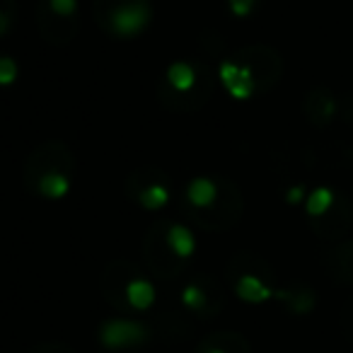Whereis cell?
Here are the masks:
<instances>
[{
	"mask_svg": "<svg viewBox=\"0 0 353 353\" xmlns=\"http://www.w3.org/2000/svg\"><path fill=\"white\" fill-rule=\"evenodd\" d=\"M126 194L145 211H162L172 199V179L160 167L143 165L128 174Z\"/></svg>",
	"mask_w": 353,
	"mask_h": 353,
	"instance_id": "52a82bcc",
	"label": "cell"
},
{
	"mask_svg": "<svg viewBox=\"0 0 353 353\" xmlns=\"http://www.w3.org/2000/svg\"><path fill=\"white\" fill-rule=\"evenodd\" d=\"M327 274L336 283L353 285V242H339L324 254Z\"/></svg>",
	"mask_w": 353,
	"mask_h": 353,
	"instance_id": "9a60e30c",
	"label": "cell"
},
{
	"mask_svg": "<svg viewBox=\"0 0 353 353\" xmlns=\"http://www.w3.org/2000/svg\"><path fill=\"white\" fill-rule=\"evenodd\" d=\"M228 279L232 281V290L245 303H264L276 293L271 288L274 269L264 259L254 254H237L228 264Z\"/></svg>",
	"mask_w": 353,
	"mask_h": 353,
	"instance_id": "8992f818",
	"label": "cell"
},
{
	"mask_svg": "<svg viewBox=\"0 0 353 353\" xmlns=\"http://www.w3.org/2000/svg\"><path fill=\"white\" fill-rule=\"evenodd\" d=\"M34 353H70V348L54 346V343H49V346H39V348H34Z\"/></svg>",
	"mask_w": 353,
	"mask_h": 353,
	"instance_id": "d4e9b609",
	"label": "cell"
},
{
	"mask_svg": "<svg viewBox=\"0 0 353 353\" xmlns=\"http://www.w3.org/2000/svg\"><path fill=\"white\" fill-rule=\"evenodd\" d=\"M128 312H145L152 303H155V288L145 279V274H138L133 283L128 285Z\"/></svg>",
	"mask_w": 353,
	"mask_h": 353,
	"instance_id": "ac0fdd59",
	"label": "cell"
},
{
	"mask_svg": "<svg viewBox=\"0 0 353 353\" xmlns=\"http://www.w3.org/2000/svg\"><path fill=\"white\" fill-rule=\"evenodd\" d=\"M94 22L117 39H133L152 22L150 0H94Z\"/></svg>",
	"mask_w": 353,
	"mask_h": 353,
	"instance_id": "5b68a950",
	"label": "cell"
},
{
	"mask_svg": "<svg viewBox=\"0 0 353 353\" xmlns=\"http://www.w3.org/2000/svg\"><path fill=\"white\" fill-rule=\"evenodd\" d=\"M17 73H20V68H17L15 59L0 56V85H12L17 80Z\"/></svg>",
	"mask_w": 353,
	"mask_h": 353,
	"instance_id": "44dd1931",
	"label": "cell"
},
{
	"mask_svg": "<svg viewBox=\"0 0 353 353\" xmlns=\"http://www.w3.org/2000/svg\"><path fill=\"white\" fill-rule=\"evenodd\" d=\"M15 15H17L15 0H0V37H6L10 32Z\"/></svg>",
	"mask_w": 353,
	"mask_h": 353,
	"instance_id": "ffe728a7",
	"label": "cell"
},
{
	"mask_svg": "<svg viewBox=\"0 0 353 353\" xmlns=\"http://www.w3.org/2000/svg\"><path fill=\"white\" fill-rule=\"evenodd\" d=\"M228 6H230L232 15L245 17V15H250V12L254 10L256 0H228Z\"/></svg>",
	"mask_w": 353,
	"mask_h": 353,
	"instance_id": "603a6c76",
	"label": "cell"
},
{
	"mask_svg": "<svg viewBox=\"0 0 353 353\" xmlns=\"http://www.w3.org/2000/svg\"><path fill=\"white\" fill-rule=\"evenodd\" d=\"M141 274L136 264L126 259H117L102 271V279H99V288H102L104 298L112 307H117L119 312H128V285L133 283V279Z\"/></svg>",
	"mask_w": 353,
	"mask_h": 353,
	"instance_id": "8fae6325",
	"label": "cell"
},
{
	"mask_svg": "<svg viewBox=\"0 0 353 353\" xmlns=\"http://www.w3.org/2000/svg\"><path fill=\"white\" fill-rule=\"evenodd\" d=\"M310 228L319 240L339 242L353 228V201L343 194H334V201L319 216L310 218Z\"/></svg>",
	"mask_w": 353,
	"mask_h": 353,
	"instance_id": "30bf717a",
	"label": "cell"
},
{
	"mask_svg": "<svg viewBox=\"0 0 353 353\" xmlns=\"http://www.w3.org/2000/svg\"><path fill=\"white\" fill-rule=\"evenodd\" d=\"M150 332L143 322L126 317L109 319L99 329V343H102L107 351H128V348H138L148 341Z\"/></svg>",
	"mask_w": 353,
	"mask_h": 353,
	"instance_id": "7c38bea8",
	"label": "cell"
},
{
	"mask_svg": "<svg viewBox=\"0 0 353 353\" xmlns=\"http://www.w3.org/2000/svg\"><path fill=\"white\" fill-rule=\"evenodd\" d=\"M225 293L213 276L196 274L182 290V305L189 314L199 319H211L223 310Z\"/></svg>",
	"mask_w": 353,
	"mask_h": 353,
	"instance_id": "9c48e42d",
	"label": "cell"
},
{
	"mask_svg": "<svg viewBox=\"0 0 353 353\" xmlns=\"http://www.w3.org/2000/svg\"><path fill=\"white\" fill-rule=\"evenodd\" d=\"M274 295L293 314L312 312L314 303H317V295H314V290L312 288H305V285H295V288H288V290H276Z\"/></svg>",
	"mask_w": 353,
	"mask_h": 353,
	"instance_id": "e0dca14e",
	"label": "cell"
},
{
	"mask_svg": "<svg viewBox=\"0 0 353 353\" xmlns=\"http://www.w3.org/2000/svg\"><path fill=\"white\" fill-rule=\"evenodd\" d=\"M49 174H75V157L70 148L61 141H46L25 162V184L32 187L37 179Z\"/></svg>",
	"mask_w": 353,
	"mask_h": 353,
	"instance_id": "ba28073f",
	"label": "cell"
},
{
	"mask_svg": "<svg viewBox=\"0 0 353 353\" xmlns=\"http://www.w3.org/2000/svg\"><path fill=\"white\" fill-rule=\"evenodd\" d=\"M336 97L327 88H312L303 99V114L312 126L324 128L336 117Z\"/></svg>",
	"mask_w": 353,
	"mask_h": 353,
	"instance_id": "5bb4252c",
	"label": "cell"
},
{
	"mask_svg": "<svg viewBox=\"0 0 353 353\" xmlns=\"http://www.w3.org/2000/svg\"><path fill=\"white\" fill-rule=\"evenodd\" d=\"M196 242L187 225L170 218H157L143 240V259L152 276L174 279L187 269Z\"/></svg>",
	"mask_w": 353,
	"mask_h": 353,
	"instance_id": "277c9868",
	"label": "cell"
},
{
	"mask_svg": "<svg viewBox=\"0 0 353 353\" xmlns=\"http://www.w3.org/2000/svg\"><path fill=\"white\" fill-rule=\"evenodd\" d=\"M196 353H250V341L240 332H216L199 343Z\"/></svg>",
	"mask_w": 353,
	"mask_h": 353,
	"instance_id": "2e32d148",
	"label": "cell"
},
{
	"mask_svg": "<svg viewBox=\"0 0 353 353\" xmlns=\"http://www.w3.org/2000/svg\"><path fill=\"white\" fill-rule=\"evenodd\" d=\"M216 80L218 75H213L206 61L179 59L167 65L162 78L157 80L155 92L162 107L176 114H189L206 107L216 92Z\"/></svg>",
	"mask_w": 353,
	"mask_h": 353,
	"instance_id": "3957f363",
	"label": "cell"
},
{
	"mask_svg": "<svg viewBox=\"0 0 353 353\" xmlns=\"http://www.w3.org/2000/svg\"><path fill=\"white\" fill-rule=\"evenodd\" d=\"M283 73V61L271 46L252 44L218 65V80L235 99L269 92Z\"/></svg>",
	"mask_w": 353,
	"mask_h": 353,
	"instance_id": "7a4b0ae2",
	"label": "cell"
},
{
	"mask_svg": "<svg viewBox=\"0 0 353 353\" xmlns=\"http://www.w3.org/2000/svg\"><path fill=\"white\" fill-rule=\"evenodd\" d=\"M37 30L44 37V41L63 46L73 41V37L78 34V17L61 15V12L51 10L46 6V0H41L39 8H37Z\"/></svg>",
	"mask_w": 353,
	"mask_h": 353,
	"instance_id": "4fadbf2b",
	"label": "cell"
},
{
	"mask_svg": "<svg viewBox=\"0 0 353 353\" xmlns=\"http://www.w3.org/2000/svg\"><path fill=\"white\" fill-rule=\"evenodd\" d=\"M334 194L336 192H332V189H314L312 194H310V199H307V216L310 218H314V216H319L322 211H327V206L334 201Z\"/></svg>",
	"mask_w": 353,
	"mask_h": 353,
	"instance_id": "d6986e66",
	"label": "cell"
},
{
	"mask_svg": "<svg viewBox=\"0 0 353 353\" xmlns=\"http://www.w3.org/2000/svg\"><path fill=\"white\" fill-rule=\"evenodd\" d=\"M46 6L61 15L78 17V0H46Z\"/></svg>",
	"mask_w": 353,
	"mask_h": 353,
	"instance_id": "7402d4cb",
	"label": "cell"
},
{
	"mask_svg": "<svg viewBox=\"0 0 353 353\" xmlns=\"http://www.w3.org/2000/svg\"><path fill=\"white\" fill-rule=\"evenodd\" d=\"M245 211L242 192L225 176H194L182 196V213L201 230L223 232L237 225Z\"/></svg>",
	"mask_w": 353,
	"mask_h": 353,
	"instance_id": "6da1fadb",
	"label": "cell"
},
{
	"mask_svg": "<svg viewBox=\"0 0 353 353\" xmlns=\"http://www.w3.org/2000/svg\"><path fill=\"white\" fill-rule=\"evenodd\" d=\"M341 327L346 329L348 334L353 332V298L348 300V303L343 305V310H341Z\"/></svg>",
	"mask_w": 353,
	"mask_h": 353,
	"instance_id": "cb8c5ba5",
	"label": "cell"
}]
</instances>
